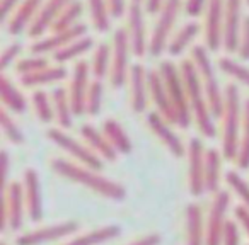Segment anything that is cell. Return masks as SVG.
Returning a JSON list of instances; mask_svg holds the SVG:
<instances>
[{
  "mask_svg": "<svg viewBox=\"0 0 249 245\" xmlns=\"http://www.w3.org/2000/svg\"><path fill=\"white\" fill-rule=\"evenodd\" d=\"M234 220L241 227V230L249 237V208L244 204H237L234 206Z\"/></svg>",
  "mask_w": 249,
  "mask_h": 245,
  "instance_id": "cell-48",
  "label": "cell"
},
{
  "mask_svg": "<svg viewBox=\"0 0 249 245\" xmlns=\"http://www.w3.org/2000/svg\"><path fill=\"white\" fill-rule=\"evenodd\" d=\"M190 58L193 60L195 66L198 70L201 85H203L208 104H210L212 114H213V117H222L225 104V90H222L220 82L217 79V72H215V66L212 63L210 51L205 45H195L191 48Z\"/></svg>",
  "mask_w": 249,
  "mask_h": 245,
  "instance_id": "cell-4",
  "label": "cell"
},
{
  "mask_svg": "<svg viewBox=\"0 0 249 245\" xmlns=\"http://www.w3.org/2000/svg\"><path fill=\"white\" fill-rule=\"evenodd\" d=\"M111 58H113V48L109 43H99L94 48L92 58H90V73L94 80H103L109 75Z\"/></svg>",
  "mask_w": 249,
  "mask_h": 245,
  "instance_id": "cell-33",
  "label": "cell"
},
{
  "mask_svg": "<svg viewBox=\"0 0 249 245\" xmlns=\"http://www.w3.org/2000/svg\"><path fill=\"white\" fill-rule=\"evenodd\" d=\"M218 68H220L222 73H225L227 77H231L235 82L242 83V85L249 89V68L244 63L232 60L231 56H222L218 60Z\"/></svg>",
  "mask_w": 249,
  "mask_h": 245,
  "instance_id": "cell-39",
  "label": "cell"
},
{
  "mask_svg": "<svg viewBox=\"0 0 249 245\" xmlns=\"http://www.w3.org/2000/svg\"><path fill=\"white\" fill-rule=\"evenodd\" d=\"M52 100H53V109H55V121L58 123V128L62 130H70L73 125V107L70 102L69 89L63 87H55V90L52 92Z\"/></svg>",
  "mask_w": 249,
  "mask_h": 245,
  "instance_id": "cell-31",
  "label": "cell"
},
{
  "mask_svg": "<svg viewBox=\"0 0 249 245\" xmlns=\"http://www.w3.org/2000/svg\"><path fill=\"white\" fill-rule=\"evenodd\" d=\"M28 216L21 180H11L4 187V210H2V231L11 228L18 231L22 228Z\"/></svg>",
  "mask_w": 249,
  "mask_h": 245,
  "instance_id": "cell-9",
  "label": "cell"
},
{
  "mask_svg": "<svg viewBox=\"0 0 249 245\" xmlns=\"http://www.w3.org/2000/svg\"><path fill=\"white\" fill-rule=\"evenodd\" d=\"M246 4H248V5H249V0H246Z\"/></svg>",
  "mask_w": 249,
  "mask_h": 245,
  "instance_id": "cell-56",
  "label": "cell"
},
{
  "mask_svg": "<svg viewBox=\"0 0 249 245\" xmlns=\"http://www.w3.org/2000/svg\"><path fill=\"white\" fill-rule=\"evenodd\" d=\"M111 48H113V58H111L109 82L114 89H121L124 83H128L130 68H132L130 55H133L126 28H118L113 33Z\"/></svg>",
  "mask_w": 249,
  "mask_h": 245,
  "instance_id": "cell-8",
  "label": "cell"
},
{
  "mask_svg": "<svg viewBox=\"0 0 249 245\" xmlns=\"http://www.w3.org/2000/svg\"><path fill=\"white\" fill-rule=\"evenodd\" d=\"M90 22L97 33H107L111 29V12L106 0H87Z\"/></svg>",
  "mask_w": 249,
  "mask_h": 245,
  "instance_id": "cell-36",
  "label": "cell"
},
{
  "mask_svg": "<svg viewBox=\"0 0 249 245\" xmlns=\"http://www.w3.org/2000/svg\"><path fill=\"white\" fill-rule=\"evenodd\" d=\"M126 33H128L132 53L137 58H142L149 53V36H147L145 26V9L142 4H132L130 2L128 12H126Z\"/></svg>",
  "mask_w": 249,
  "mask_h": 245,
  "instance_id": "cell-13",
  "label": "cell"
},
{
  "mask_svg": "<svg viewBox=\"0 0 249 245\" xmlns=\"http://www.w3.org/2000/svg\"><path fill=\"white\" fill-rule=\"evenodd\" d=\"M145 123L150 131L157 136V140L162 143L164 148H166L174 159H183V157H186V145H184L183 140L179 138V135L173 130L174 125H171L169 121H166L160 114H157L156 111L147 113Z\"/></svg>",
  "mask_w": 249,
  "mask_h": 245,
  "instance_id": "cell-14",
  "label": "cell"
},
{
  "mask_svg": "<svg viewBox=\"0 0 249 245\" xmlns=\"http://www.w3.org/2000/svg\"><path fill=\"white\" fill-rule=\"evenodd\" d=\"M208 4H210V0H184L183 7H184L186 16H190V17H198V16H201L203 12H207Z\"/></svg>",
  "mask_w": 249,
  "mask_h": 245,
  "instance_id": "cell-47",
  "label": "cell"
},
{
  "mask_svg": "<svg viewBox=\"0 0 249 245\" xmlns=\"http://www.w3.org/2000/svg\"><path fill=\"white\" fill-rule=\"evenodd\" d=\"M242 4L244 0H224V49L227 53H237L239 36L244 16H242Z\"/></svg>",
  "mask_w": 249,
  "mask_h": 245,
  "instance_id": "cell-18",
  "label": "cell"
},
{
  "mask_svg": "<svg viewBox=\"0 0 249 245\" xmlns=\"http://www.w3.org/2000/svg\"><path fill=\"white\" fill-rule=\"evenodd\" d=\"M80 228L77 220H65L58 223L38 227L35 230H29L21 233L16 238V245H46L52 242L69 240L73 233Z\"/></svg>",
  "mask_w": 249,
  "mask_h": 245,
  "instance_id": "cell-11",
  "label": "cell"
},
{
  "mask_svg": "<svg viewBox=\"0 0 249 245\" xmlns=\"http://www.w3.org/2000/svg\"><path fill=\"white\" fill-rule=\"evenodd\" d=\"M235 163L239 169H249V97L244 100V109H242L241 142H239V153Z\"/></svg>",
  "mask_w": 249,
  "mask_h": 245,
  "instance_id": "cell-38",
  "label": "cell"
},
{
  "mask_svg": "<svg viewBox=\"0 0 249 245\" xmlns=\"http://www.w3.org/2000/svg\"><path fill=\"white\" fill-rule=\"evenodd\" d=\"M22 191H24L26 210L28 218L31 221H39L43 218V193H41V180L36 169L28 167L22 174Z\"/></svg>",
  "mask_w": 249,
  "mask_h": 245,
  "instance_id": "cell-20",
  "label": "cell"
},
{
  "mask_svg": "<svg viewBox=\"0 0 249 245\" xmlns=\"http://www.w3.org/2000/svg\"><path fill=\"white\" fill-rule=\"evenodd\" d=\"M21 49H22V46L19 45V43H12V45H9L7 48L2 51V55H0V70H2V73H5V70L11 65H14L18 56L21 55Z\"/></svg>",
  "mask_w": 249,
  "mask_h": 245,
  "instance_id": "cell-45",
  "label": "cell"
},
{
  "mask_svg": "<svg viewBox=\"0 0 249 245\" xmlns=\"http://www.w3.org/2000/svg\"><path fill=\"white\" fill-rule=\"evenodd\" d=\"M106 2H107V7H109L111 17L120 19L128 12L130 4H126V0H106Z\"/></svg>",
  "mask_w": 249,
  "mask_h": 245,
  "instance_id": "cell-49",
  "label": "cell"
},
{
  "mask_svg": "<svg viewBox=\"0 0 249 245\" xmlns=\"http://www.w3.org/2000/svg\"><path fill=\"white\" fill-rule=\"evenodd\" d=\"M181 75H183V82L186 87V96L188 104H190L191 116H193L195 125H196L198 131L205 136V138H215L217 136V126H215V117L212 114L210 104H208L207 94L201 85L200 75L195 66L193 60L184 58L179 63Z\"/></svg>",
  "mask_w": 249,
  "mask_h": 245,
  "instance_id": "cell-2",
  "label": "cell"
},
{
  "mask_svg": "<svg viewBox=\"0 0 249 245\" xmlns=\"http://www.w3.org/2000/svg\"><path fill=\"white\" fill-rule=\"evenodd\" d=\"M183 0H167L164 4L162 11L157 14L156 26L152 29V34L149 39V55L150 56H160L164 51H167L171 38H173V29L179 17Z\"/></svg>",
  "mask_w": 249,
  "mask_h": 245,
  "instance_id": "cell-7",
  "label": "cell"
},
{
  "mask_svg": "<svg viewBox=\"0 0 249 245\" xmlns=\"http://www.w3.org/2000/svg\"><path fill=\"white\" fill-rule=\"evenodd\" d=\"M72 2L73 0H46L45 4H43L41 11L36 16L33 26L29 28V31H28L29 38L41 39L43 34L53 28V24H55V21L60 17L63 9L69 4H72Z\"/></svg>",
  "mask_w": 249,
  "mask_h": 245,
  "instance_id": "cell-22",
  "label": "cell"
},
{
  "mask_svg": "<svg viewBox=\"0 0 249 245\" xmlns=\"http://www.w3.org/2000/svg\"><path fill=\"white\" fill-rule=\"evenodd\" d=\"M87 36V26L84 22L77 24L75 28L67 29V31H58V33H52L50 36L41 39H36L31 45V53L33 55H41L45 56L46 53H53L63 49L65 46H69L70 43H73L75 39L84 38Z\"/></svg>",
  "mask_w": 249,
  "mask_h": 245,
  "instance_id": "cell-17",
  "label": "cell"
},
{
  "mask_svg": "<svg viewBox=\"0 0 249 245\" xmlns=\"http://www.w3.org/2000/svg\"><path fill=\"white\" fill-rule=\"evenodd\" d=\"M229 208H231V193L227 189H220L212 197L208 214L205 218L207 221V245H222L224 231L227 227Z\"/></svg>",
  "mask_w": 249,
  "mask_h": 245,
  "instance_id": "cell-10",
  "label": "cell"
},
{
  "mask_svg": "<svg viewBox=\"0 0 249 245\" xmlns=\"http://www.w3.org/2000/svg\"><path fill=\"white\" fill-rule=\"evenodd\" d=\"M222 245H241V227L235 220H229L224 231Z\"/></svg>",
  "mask_w": 249,
  "mask_h": 245,
  "instance_id": "cell-46",
  "label": "cell"
},
{
  "mask_svg": "<svg viewBox=\"0 0 249 245\" xmlns=\"http://www.w3.org/2000/svg\"><path fill=\"white\" fill-rule=\"evenodd\" d=\"M0 96H2V104L11 114H22L28 109V99L24 94L16 87V83L9 79L5 73L0 77Z\"/></svg>",
  "mask_w": 249,
  "mask_h": 245,
  "instance_id": "cell-29",
  "label": "cell"
},
{
  "mask_svg": "<svg viewBox=\"0 0 249 245\" xmlns=\"http://www.w3.org/2000/svg\"><path fill=\"white\" fill-rule=\"evenodd\" d=\"M222 160L224 155L218 148H207L205 153V189L207 193H218L222 189Z\"/></svg>",
  "mask_w": 249,
  "mask_h": 245,
  "instance_id": "cell-30",
  "label": "cell"
},
{
  "mask_svg": "<svg viewBox=\"0 0 249 245\" xmlns=\"http://www.w3.org/2000/svg\"><path fill=\"white\" fill-rule=\"evenodd\" d=\"M237 56L241 62H249V16H244L241 28V36H239Z\"/></svg>",
  "mask_w": 249,
  "mask_h": 245,
  "instance_id": "cell-44",
  "label": "cell"
},
{
  "mask_svg": "<svg viewBox=\"0 0 249 245\" xmlns=\"http://www.w3.org/2000/svg\"><path fill=\"white\" fill-rule=\"evenodd\" d=\"M205 148L200 138H191L186 145V160H188V191L191 196L200 197L207 193L205 189Z\"/></svg>",
  "mask_w": 249,
  "mask_h": 245,
  "instance_id": "cell-12",
  "label": "cell"
},
{
  "mask_svg": "<svg viewBox=\"0 0 249 245\" xmlns=\"http://www.w3.org/2000/svg\"><path fill=\"white\" fill-rule=\"evenodd\" d=\"M130 2H132V4H145V0H130Z\"/></svg>",
  "mask_w": 249,
  "mask_h": 245,
  "instance_id": "cell-54",
  "label": "cell"
},
{
  "mask_svg": "<svg viewBox=\"0 0 249 245\" xmlns=\"http://www.w3.org/2000/svg\"><path fill=\"white\" fill-rule=\"evenodd\" d=\"M103 80H92L89 87V92L86 97V114L89 116H97L101 113V106H103Z\"/></svg>",
  "mask_w": 249,
  "mask_h": 245,
  "instance_id": "cell-42",
  "label": "cell"
},
{
  "mask_svg": "<svg viewBox=\"0 0 249 245\" xmlns=\"http://www.w3.org/2000/svg\"><path fill=\"white\" fill-rule=\"evenodd\" d=\"M167 0H145V4H143V9H145L147 14H159L162 11L164 4H166Z\"/></svg>",
  "mask_w": 249,
  "mask_h": 245,
  "instance_id": "cell-52",
  "label": "cell"
},
{
  "mask_svg": "<svg viewBox=\"0 0 249 245\" xmlns=\"http://www.w3.org/2000/svg\"><path fill=\"white\" fill-rule=\"evenodd\" d=\"M149 96L152 100L156 113L160 114L166 121H169L171 125L176 126V114H174L173 104H171L169 94H167L166 83H164L162 77H160L159 70L152 68L149 70Z\"/></svg>",
  "mask_w": 249,
  "mask_h": 245,
  "instance_id": "cell-21",
  "label": "cell"
},
{
  "mask_svg": "<svg viewBox=\"0 0 249 245\" xmlns=\"http://www.w3.org/2000/svg\"><path fill=\"white\" fill-rule=\"evenodd\" d=\"M198 34H200V24L195 21L186 22V24L181 26L173 34L169 45H167V53H169L171 56H181L191 45H193Z\"/></svg>",
  "mask_w": 249,
  "mask_h": 245,
  "instance_id": "cell-32",
  "label": "cell"
},
{
  "mask_svg": "<svg viewBox=\"0 0 249 245\" xmlns=\"http://www.w3.org/2000/svg\"><path fill=\"white\" fill-rule=\"evenodd\" d=\"M69 77V72L63 65H50L46 68L39 70V72L33 73V75L21 77V83L26 89H41L45 85H52V83H58Z\"/></svg>",
  "mask_w": 249,
  "mask_h": 245,
  "instance_id": "cell-27",
  "label": "cell"
},
{
  "mask_svg": "<svg viewBox=\"0 0 249 245\" xmlns=\"http://www.w3.org/2000/svg\"><path fill=\"white\" fill-rule=\"evenodd\" d=\"M0 160H2V177H4V187L7 186L11 180H9V167H11V159H9L7 150H2L0 153Z\"/></svg>",
  "mask_w": 249,
  "mask_h": 245,
  "instance_id": "cell-53",
  "label": "cell"
},
{
  "mask_svg": "<svg viewBox=\"0 0 249 245\" xmlns=\"http://www.w3.org/2000/svg\"><path fill=\"white\" fill-rule=\"evenodd\" d=\"M157 70L166 83L167 94H169L171 104H173L174 114H176V126L181 130H188L193 121V116H191L190 104H188L186 87H184L179 65H176L171 60H164Z\"/></svg>",
  "mask_w": 249,
  "mask_h": 245,
  "instance_id": "cell-5",
  "label": "cell"
},
{
  "mask_svg": "<svg viewBox=\"0 0 249 245\" xmlns=\"http://www.w3.org/2000/svg\"><path fill=\"white\" fill-rule=\"evenodd\" d=\"M227 187L235 194L239 199V204H244L249 208V182L237 172V170H229L224 177Z\"/></svg>",
  "mask_w": 249,
  "mask_h": 245,
  "instance_id": "cell-41",
  "label": "cell"
},
{
  "mask_svg": "<svg viewBox=\"0 0 249 245\" xmlns=\"http://www.w3.org/2000/svg\"><path fill=\"white\" fill-rule=\"evenodd\" d=\"M94 48V39L90 36H84V38L75 39L73 43H70L69 46H65L63 49L56 51L53 55V60L56 62V65H65L69 62L80 58L82 55H86L87 51Z\"/></svg>",
  "mask_w": 249,
  "mask_h": 245,
  "instance_id": "cell-34",
  "label": "cell"
},
{
  "mask_svg": "<svg viewBox=\"0 0 249 245\" xmlns=\"http://www.w3.org/2000/svg\"><path fill=\"white\" fill-rule=\"evenodd\" d=\"M50 66L48 60L41 55H33L28 56V58H22L16 63V72H18L19 77H26V75H33V73L39 72V70Z\"/></svg>",
  "mask_w": 249,
  "mask_h": 245,
  "instance_id": "cell-43",
  "label": "cell"
},
{
  "mask_svg": "<svg viewBox=\"0 0 249 245\" xmlns=\"http://www.w3.org/2000/svg\"><path fill=\"white\" fill-rule=\"evenodd\" d=\"M121 235V228L118 225H104L99 228H92L89 231H84L75 237H70L62 245H103L111 242Z\"/></svg>",
  "mask_w": 249,
  "mask_h": 245,
  "instance_id": "cell-26",
  "label": "cell"
},
{
  "mask_svg": "<svg viewBox=\"0 0 249 245\" xmlns=\"http://www.w3.org/2000/svg\"><path fill=\"white\" fill-rule=\"evenodd\" d=\"M48 140L55 147H58L62 152H65L69 155V159L75 163H80L84 167H90L94 170H103L104 160H101L89 147L86 145V142H80V140L73 138L72 135L65 131L62 128H50L46 131Z\"/></svg>",
  "mask_w": 249,
  "mask_h": 245,
  "instance_id": "cell-6",
  "label": "cell"
},
{
  "mask_svg": "<svg viewBox=\"0 0 249 245\" xmlns=\"http://www.w3.org/2000/svg\"><path fill=\"white\" fill-rule=\"evenodd\" d=\"M19 4H21V0H0V19L9 21L14 9L19 7Z\"/></svg>",
  "mask_w": 249,
  "mask_h": 245,
  "instance_id": "cell-51",
  "label": "cell"
},
{
  "mask_svg": "<svg viewBox=\"0 0 249 245\" xmlns=\"http://www.w3.org/2000/svg\"><path fill=\"white\" fill-rule=\"evenodd\" d=\"M45 0H22L19 7L12 12V16L7 21V31L9 34L18 36L21 33H24L26 29L29 31V28L35 22L38 12L41 11Z\"/></svg>",
  "mask_w": 249,
  "mask_h": 245,
  "instance_id": "cell-24",
  "label": "cell"
},
{
  "mask_svg": "<svg viewBox=\"0 0 249 245\" xmlns=\"http://www.w3.org/2000/svg\"><path fill=\"white\" fill-rule=\"evenodd\" d=\"M160 242H162L160 233H157V231H150V233L142 235V237L135 238V240H132L126 245H160Z\"/></svg>",
  "mask_w": 249,
  "mask_h": 245,
  "instance_id": "cell-50",
  "label": "cell"
},
{
  "mask_svg": "<svg viewBox=\"0 0 249 245\" xmlns=\"http://www.w3.org/2000/svg\"><path fill=\"white\" fill-rule=\"evenodd\" d=\"M224 0H210L208 9L205 12V24H203V36L205 46L208 51H218L224 48Z\"/></svg>",
  "mask_w": 249,
  "mask_h": 245,
  "instance_id": "cell-15",
  "label": "cell"
},
{
  "mask_svg": "<svg viewBox=\"0 0 249 245\" xmlns=\"http://www.w3.org/2000/svg\"><path fill=\"white\" fill-rule=\"evenodd\" d=\"M90 65L84 60H79L72 70V79L69 85V96L75 116L86 114V97L90 87Z\"/></svg>",
  "mask_w": 249,
  "mask_h": 245,
  "instance_id": "cell-16",
  "label": "cell"
},
{
  "mask_svg": "<svg viewBox=\"0 0 249 245\" xmlns=\"http://www.w3.org/2000/svg\"><path fill=\"white\" fill-rule=\"evenodd\" d=\"M0 126H2L4 136L12 143V145L21 147L26 143L24 133H22V130L19 128V125L14 121V116H12L5 107H2V111H0Z\"/></svg>",
  "mask_w": 249,
  "mask_h": 245,
  "instance_id": "cell-40",
  "label": "cell"
},
{
  "mask_svg": "<svg viewBox=\"0 0 249 245\" xmlns=\"http://www.w3.org/2000/svg\"><path fill=\"white\" fill-rule=\"evenodd\" d=\"M50 169L62 179L69 182L79 184L86 189L92 191L94 194L101 197H106L111 201H121L126 196V189L121 182L113 180L109 177L103 176L99 170H94L90 167H84L63 157H56L50 162Z\"/></svg>",
  "mask_w": 249,
  "mask_h": 245,
  "instance_id": "cell-1",
  "label": "cell"
},
{
  "mask_svg": "<svg viewBox=\"0 0 249 245\" xmlns=\"http://www.w3.org/2000/svg\"><path fill=\"white\" fill-rule=\"evenodd\" d=\"M80 136H82V142H86V145L99 157L101 160H106V162H114L118 159L116 150L113 148V145L109 143V140L106 138V135L103 133V130H97L92 125H82L80 126Z\"/></svg>",
  "mask_w": 249,
  "mask_h": 245,
  "instance_id": "cell-25",
  "label": "cell"
},
{
  "mask_svg": "<svg viewBox=\"0 0 249 245\" xmlns=\"http://www.w3.org/2000/svg\"><path fill=\"white\" fill-rule=\"evenodd\" d=\"M149 70L142 63H135L130 68L128 89H130V106L137 114H142L149 106Z\"/></svg>",
  "mask_w": 249,
  "mask_h": 245,
  "instance_id": "cell-19",
  "label": "cell"
},
{
  "mask_svg": "<svg viewBox=\"0 0 249 245\" xmlns=\"http://www.w3.org/2000/svg\"><path fill=\"white\" fill-rule=\"evenodd\" d=\"M184 233L186 245H207V221L198 203H190L184 210Z\"/></svg>",
  "mask_w": 249,
  "mask_h": 245,
  "instance_id": "cell-23",
  "label": "cell"
},
{
  "mask_svg": "<svg viewBox=\"0 0 249 245\" xmlns=\"http://www.w3.org/2000/svg\"><path fill=\"white\" fill-rule=\"evenodd\" d=\"M84 14V5L79 0H73L72 4H69L63 12L60 14V17L55 21L52 28V33H58V31H67V29L75 28L77 24H80V16Z\"/></svg>",
  "mask_w": 249,
  "mask_h": 245,
  "instance_id": "cell-37",
  "label": "cell"
},
{
  "mask_svg": "<svg viewBox=\"0 0 249 245\" xmlns=\"http://www.w3.org/2000/svg\"><path fill=\"white\" fill-rule=\"evenodd\" d=\"M2 245H9V244H7V242H2Z\"/></svg>",
  "mask_w": 249,
  "mask_h": 245,
  "instance_id": "cell-55",
  "label": "cell"
},
{
  "mask_svg": "<svg viewBox=\"0 0 249 245\" xmlns=\"http://www.w3.org/2000/svg\"><path fill=\"white\" fill-rule=\"evenodd\" d=\"M31 106L39 123L50 125L55 121V109H53V100L48 92L43 89H36L31 96Z\"/></svg>",
  "mask_w": 249,
  "mask_h": 245,
  "instance_id": "cell-35",
  "label": "cell"
},
{
  "mask_svg": "<svg viewBox=\"0 0 249 245\" xmlns=\"http://www.w3.org/2000/svg\"><path fill=\"white\" fill-rule=\"evenodd\" d=\"M225 104L222 113V143L220 152L225 160H237L239 142L242 130V109L244 102L241 100V92L235 83L225 87Z\"/></svg>",
  "mask_w": 249,
  "mask_h": 245,
  "instance_id": "cell-3",
  "label": "cell"
},
{
  "mask_svg": "<svg viewBox=\"0 0 249 245\" xmlns=\"http://www.w3.org/2000/svg\"><path fill=\"white\" fill-rule=\"evenodd\" d=\"M101 130L106 135V138L109 140L113 148L116 150L118 155H128V153H132L133 143L130 140L126 130L120 125V121H116L114 117H107V119L103 121Z\"/></svg>",
  "mask_w": 249,
  "mask_h": 245,
  "instance_id": "cell-28",
  "label": "cell"
}]
</instances>
